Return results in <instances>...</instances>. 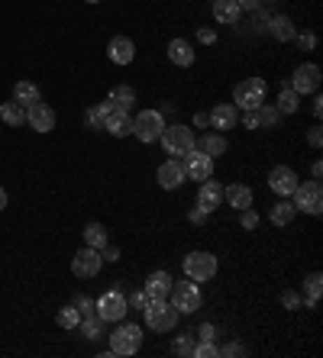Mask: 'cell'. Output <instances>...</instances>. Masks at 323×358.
<instances>
[{
    "label": "cell",
    "mask_w": 323,
    "mask_h": 358,
    "mask_svg": "<svg viewBox=\"0 0 323 358\" xmlns=\"http://www.w3.org/2000/svg\"><path fill=\"white\" fill-rule=\"evenodd\" d=\"M239 213H243V226H246V229H255V226H259V217H255L252 207H249V210H239Z\"/></svg>",
    "instance_id": "cell-42"
},
{
    "label": "cell",
    "mask_w": 323,
    "mask_h": 358,
    "mask_svg": "<svg viewBox=\"0 0 323 358\" xmlns=\"http://www.w3.org/2000/svg\"><path fill=\"white\" fill-rule=\"evenodd\" d=\"M0 120L7 126H23L26 123V107H20L17 100H7V103H0Z\"/></svg>",
    "instance_id": "cell-26"
},
{
    "label": "cell",
    "mask_w": 323,
    "mask_h": 358,
    "mask_svg": "<svg viewBox=\"0 0 323 358\" xmlns=\"http://www.w3.org/2000/svg\"><path fill=\"white\" fill-rule=\"evenodd\" d=\"M107 55H110L113 65H129V62L136 59V42L129 39V36H113L110 45H107Z\"/></svg>",
    "instance_id": "cell-19"
},
{
    "label": "cell",
    "mask_w": 323,
    "mask_h": 358,
    "mask_svg": "<svg viewBox=\"0 0 323 358\" xmlns=\"http://www.w3.org/2000/svg\"><path fill=\"white\" fill-rule=\"evenodd\" d=\"M7 207V191H3V187H0V210Z\"/></svg>",
    "instance_id": "cell-54"
},
{
    "label": "cell",
    "mask_w": 323,
    "mask_h": 358,
    "mask_svg": "<svg viewBox=\"0 0 323 358\" xmlns=\"http://www.w3.org/2000/svg\"><path fill=\"white\" fill-rule=\"evenodd\" d=\"M278 113H298V107H301V94L298 91H291V87H281L278 91Z\"/></svg>",
    "instance_id": "cell-31"
},
{
    "label": "cell",
    "mask_w": 323,
    "mask_h": 358,
    "mask_svg": "<svg viewBox=\"0 0 323 358\" xmlns=\"http://www.w3.org/2000/svg\"><path fill=\"white\" fill-rule=\"evenodd\" d=\"M236 3H239V7H243V10H255V7H259V3H262V0H236Z\"/></svg>",
    "instance_id": "cell-50"
},
{
    "label": "cell",
    "mask_w": 323,
    "mask_h": 358,
    "mask_svg": "<svg viewBox=\"0 0 323 358\" xmlns=\"http://www.w3.org/2000/svg\"><path fill=\"white\" fill-rule=\"evenodd\" d=\"M85 245H91V249H107V229H103V223H87L85 226Z\"/></svg>",
    "instance_id": "cell-29"
},
{
    "label": "cell",
    "mask_w": 323,
    "mask_h": 358,
    "mask_svg": "<svg viewBox=\"0 0 323 358\" xmlns=\"http://www.w3.org/2000/svg\"><path fill=\"white\" fill-rule=\"evenodd\" d=\"M204 220H207L204 210H194V213H191V223H204Z\"/></svg>",
    "instance_id": "cell-51"
},
{
    "label": "cell",
    "mask_w": 323,
    "mask_h": 358,
    "mask_svg": "<svg viewBox=\"0 0 323 358\" xmlns=\"http://www.w3.org/2000/svg\"><path fill=\"white\" fill-rule=\"evenodd\" d=\"M255 117H259V126H275L281 113L275 103H262V107H255Z\"/></svg>",
    "instance_id": "cell-35"
},
{
    "label": "cell",
    "mask_w": 323,
    "mask_h": 358,
    "mask_svg": "<svg viewBox=\"0 0 323 358\" xmlns=\"http://www.w3.org/2000/svg\"><path fill=\"white\" fill-rule=\"evenodd\" d=\"M168 59L175 62L178 68H191L194 65V59H197V52H194V45L187 39H171L168 42Z\"/></svg>",
    "instance_id": "cell-21"
},
{
    "label": "cell",
    "mask_w": 323,
    "mask_h": 358,
    "mask_svg": "<svg viewBox=\"0 0 323 358\" xmlns=\"http://www.w3.org/2000/svg\"><path fill=\"white\" fill-rule=\"evenodd\" d=\"M185 175L191 178V181H207V178H213V159L204 155L201 149L187 152L185 155Z\"/></svg>",
    "instance_id": "cell-14"
},
{
    "label": "cell",
    "mask_w": 323,
    "mask_h": 358,
    "mask_svg": "<svg viewBox=\"0 0 323 358\" xmlns=\"http://www.w3.org/2000/svg\"><path fill=\"white\" fill-rule=\"evenodd\" d=\"M294 213H298V210H294V203H291V200H278V203L268 210V220H272L275 226H288L291 220H294Z\"/></svg>",
    "instance_id": "cell-27"
},
{
    "label": "cell",
    "mask_w": 323,
    "mask_h": 358,
    "mask_svg": "<svg viewBox=\"0 0 323 358\" xmlns=\"http://www.w3.org/2000/svg\"><path fill=\"white\" fill-rule=\"evenodd\" d=\"M78 326H81V336H85V339H101L103 336V320L97 317V313H94V317H85Z\"/></svg>",
    "instance_id": "cell-33"
},
{
    "label": "cell",
    "mask_w": 323,
    "mask_h": 358,
    "mask_svg": "<svg viewBox=\"0 0 323 358\" xmlns=\"http://www.w3.org/2000/svg\"><path fill=\"white\" fill-rule=\"evenodd\" d=\"M143 349V326L136 323H123L110 333V355H136Z\"/></svg>",
    "instance_id": "cell-4"
},
{
    "label": "cell",
    "mask_w": 323,
    "mask_h": 358,
    "mask_svg": "<svg viewBox=\"0 0 323 358\" xmlns=\"http://www.w3.org/2000/svg\"><path fill=\"white\" fill-rule=\"evenodd\" d=\"M197 36H201L204 45H213V42H217V33H213V29H197Z\"/></svg>",
    "instance_id": "cell-46"
},
{
    "label": "cell",
    "mask_w": 323,
    "mask_h": 358,
    "mask_svg": "<svg viewBox=\"0 0 323 358\" xmlns=\"http://www.w3.org/2000/svg\"><path fill=\"white\" fill-rule=\"evenodd\" d=\"M220 355H246V345L243 342H227L220 349Z\"/></svg>",
    "instance_id": "cell-41"
},
{
    "label": "cell",
    "mask_w": 323,
    "mask_h": 358,
    "mask_svg": "<svg viewBox=\"0 0 323 358\" xmlns=\"http://www.w3.org/2000/svg\"><path fill=\"white\" fill-rule=\"evenodd\" d=\"M127 313H129V300L120 291L101 294V300H97V317H101L103 323H123Z\"/></svg>",
    "instance_id": "cell-11"
},
{
    "label": "cell",
    "mask_w": 323,
    "mask_h": 358,
    "mask_svg": "<svg viewBox=\"0 0 323 358\" xmlns=\"http://www.w3.org/2000/svg\"><path fill=\"white\" fill-rule=\"evenodd\" d=\"M304 291H307V307L314 310L317 303H320V291H323V275L320 271H314V275L304 278Z\"/></svg>",
    "instance_id": "cell-30"
},
{
    "label": "cell",
    "mask_w": 323,
    "mask_h": 358,
    "mask_svg": "<svg viewBox=\"0 0 323 358\" xmlns=\"http://www.w3.org/2000/svg\"><path fill=\"white\" fill-rule=\"evenodd\" d=\"M294 39H298V45L301 49H314V33H304V36H294Z\"/></svg>",
    "instance_id": "cell-45"
},
{
    "label": "cell",
    "mask_w": 323,
    "mask_h": 358,
    "mask_svg": "<svg viewBox=\"0 0 323 358\" xmlns=\"http://www.w3.org/2000/svg\"><path fill=\"white\" fill-rule=\"evenodd\" d=\"M194 339H207V342H213V339H217V326L204 323V326H201V329L194 333Z\"/></svg>",
    "instance_id": "cell-40"
},
{
    "label": "cell",
    "mask_w": 323,
    "mask_h": 358,
    "mask_svg": "<svg viewBox=\"0 0 323 358\" xmlns=\"http://www.w3.org/2000/svg\"><path fill=\"white\" fill-rule=\"evenodd\" d=\"M239 123V107L236 103H217L210 110V126L213 129H233Z\"/></svg>",
    "instance_id": "cell-20"
},
{
    "label": "cell",
    "mask_w": 323,
    "mask_h": 358,
    "mask_svg": "<svg viewBox=\"0 0 323 358\" xmlns=\"http://www.w3.org/2000/svg\"><path fill=\"white\" fill-rule=\"evenodd\" d=\"M191 355H197V358H217L220 355V349L213 345V342H207V339H197V345H194V352Z\"/></svg>",
    "instance_id": "cell-37"
},
{
    "label": "cell",
    "mask_w": 323,
    "mask_h": 358,
    "mask_svg": "<svg viewBox=\"0 0 323 358\" xmlns=\"http://www.w3.org/2000/svg\"><path fill=\"white\" fill-rule=\"evenodd\" d=\"M168 303L178 313H194V310H201V287H197V281H175L171 284V294H168Z\"/></svg>",
    "instance_id": "cell-6"
},
{
    "label": "cell",
    "mask_w": 323,
    "mask_h": 358,
    "mask_svg": "<svg viewBox=\"0 0 323 358\" xmlns=\"http://www.w3.org/2000/svg\"><path fill=\"white\" fill-rule=\"evenodd\" d=\"M298 184H301L298 171H294V168H288V165L272 168V175H268V187H272V191L278 194V197H291Z\"/></svg>",
    "instance_id": "cell-13"
},
{
    "label": "cell",
    "mask_w": 323,
    "mask_h": 358,
    "mask_svg": "<svg viewBox=\"0 0 323 358\" xmlns=\"http://www.w3.org/2000/svg\"><path fill=\"white\" fill-rule=\"evenodd\" d=\"M281 303H285L288 310H301V307H304L301 294H294V291H285V294H281Z\"/></svg>",
    "instance_id": "cell-39"
},
{
    "label": "cell",
    "mask_w": 323,
    "mask_h": 358,
    "mask_svg": "<svg viewBox=\"0 0 323 358\" xmlns=\"http://www.w3.org/2000/svg\"><path fill=\"white\" fill-rule=\"evenodd\" d=\"M178 317L181 313L171 307L168 300H145V307H143V320L152 333H171L178 326Z\"/></svg>",
    "instance_id": "cell-3"
},
{
    "label": "cell",
    "mask_w": 323,
    "mask_h": 358,
    "mask_svg": "<svg viewBox=\"0 0 323 358\" xmlns=\"http://www.w3.org/2000/svg\"><path fill=\"white\" fill-rule=\"evenodd\" d=\"M85 3H97V0H85Z\"/></svg>",
    "instance_id": "cell-55"
},
{
    "label": "cell",
    "mask_w": 323,
    "mask_h": 358,
    "mask_svg": "<svg viewBox=\"0 0 323 358\" xmlns=\"http://www.w3.org/2000/svg\"><path fill=\"white\" fill-rule=\"evenodd\" d=\"M103 268V255L97 249H91V245H85L81 252H75L71 255V275L81 278V281H87V278H97Z\"/></svg>",
    "instance_id": "cell-10"
},
{
    "label": "cell",
    "mask_w": 323,
    "mask_h": 358,
    "mask_svg": "<svg viewBox=\"0 0 323 358\" xmlns=\"http://www.w3.org/2000/svg\"><path fill=\"white\" fill-rule=\"evenodd\" d=\"M194 126H197V129L210 126V113H194Z\"/></svg>",
    "instance_id": "cell-47"
},
{
    "label": "cell",
    "mask_w": 323,
    "mask_h": 358,
    "mask_svg": "<svg viewBox=\"0 0 323 358\" xmlns=\"http://www.w3.org/2000/svg\"><path fill=\"white\" fill-rule=\"evenodd\" d=\"M162 129H165V117H162L159 110H139L136 117H133V136L145 145H152L159 142Z\"/></svg>",
    "instance_id": "cell-5"
},
{
    "label": "cell",
    "mask_w": 323,
    "mask_h": 358,
    "mask_svg": "<svg viewBox=\"0 0 323 358\" xmlns=\"http://www.w3.org/2000/svg\"><path fill=\"white\" fill-rule=\"evenodd\" d=\"M55 323H59L62 329H78V323H81V313H78L75 303L62 307V310H59V317H55Z\"/></svg>",
    "instance_id": "cell-32"
},
{
    "label": "cell",
    "mask_w": 323,
    "mask_h": 358,
    "mask_svg": "<svg viewBox=\"0 0 323 358\" xmlns=\"http://www.w3.org/2000/svg\"><path fill=\"white\" fill-rule=\"evenodd\" d=\"M197 149L217 162L220 155H227V136H223L220 129H217V133H204L201 136V142H197Z\"/></svg>",
    "instance_id": "cell-24"
},
{
    "label": "cell",
    "mask_w": 323,
    "mask_h": 358,
    "mask_svg": "<svg viewBox=\"0 0 323 358\" xmlns=\"http://www.w3.org/2000/svg\"><path fill=\"white\" fill-rule=\"evenodd\" d=\"M310 110H314V117L320 120V117H323V97H314V103H310Z\"/></svg>",
    "instance_id": "cell-48"
},
{
    "label": "cell",
    "mask_w": 323,
    "mask_h": 358,
    "mask_svg": "<svg viewBox=\"0 0 323 358\" xmlns=\"http://www.w3.org/2000/svg\"><path fill=\"white\" fill-rule=\"evenodd\" d=\"M223 203V184L220 181H210L207 178L201 184V191H197V210H204V213H213V210Z\"/></svg>",
    "instance_id": "cell-18"
},
{
    "label": "cell",
    "mask_w": 323,
    "mask_h": 358,
    "mask_svg": "<svg viewBox=\"0 0 323 358\" xmlns=\"http://www.w3.org/2000/svg\"><path fill=\"white\" fill-rule=\"evenodd\" d=\"M291 91H298L301 97L304 94H317L320 91V68L314 65V62H304V65L294 68V75H291Z\"/></svg>",
    "instance_id": "cell-12"
},
{
    "label": "cell",
    "mask_w": 323,
    "mask_h": 358,
    "mask_svg": "<svg viewBox=\"0 0 323 358\" xmlns=\"http://www.w3.org/2000/svg\"><path fill=\"white\" fill-rule=\"evenodd\" d=\"M243 126H246V129H259V117H255V110H246V117H243Z\"/></svg>",
    "instance_id": "cell-44"
},
{
    "label": "cell",
    "mask_w": 323,
    "mask_h": 358,
    "mask_svg": "<svg viewBox=\"0 0 323 358\" xmlns=\"http://www.w3.org/2000/svg\"><path fill=\"white\" fill-rule=\"evenodd\" d=\"M87 123L91 126H103L110 136L123 139V136H133V117H129V110H123L120 103H113L110 97L97 103L94 110H87Z\"/></svg>",
    "instance_id": "cell-1"
},
{
    "label": "cell",
    "mask_w": 323,
    "mask_h": 358,
    "mask_svg": "<svg viewBox=\"0 0 323 358\" xmlns=\"http://www.w3.org/2000/svg\"><path fill=\"white\" fill-rule=\"evenodd\" d=\"M110 100H113V103H120L123 110H129L133 103H136V91H133V87H127V84H120V87H113V91H110Z\"/></svg>",
    "instance_id": "cell-34"
},
{
    "label": "cell",
    "mask_w": 323,
    "mask_h": 358,
    "mask_svg": "<svg viewBox=\"0 0 323 358\" xmlns=\"http://www.w3.org/2000/svg\"><path fill=\"white\" fill-rule=\"evenodd\" d=\"M101 252H103V262H117V259H120L117 249H101Z\"/></svg>",
    "instance_id": "cell-49"
},
{
    "label": "cell",
    "mask_w": 323,
    "mask_h": 358,
    "mask_svg": "<svg viewBox=\"0 0 323 358\" xmlns=\"http://www.w3.org/2000/svg\"><path fill=\"white\" fill-rule=\"evenodd\" d=\"M239 17H243V7L236 0H213V20L223 26H236Z\"/></svg>",
    "instance_id": "cell-22"
},
{
    "label": "cell",
    "mask_w": 323,
    "mask_h": 358,
    "mask_svg": "<svg viewBox=\"0 0 323 358\" xmlns=\"http://www.w3.org/2000/svg\"><path fill=\"white\" fill-rule=\"evenodd\" d=\"M310 175H314V181H320V175H323V165H320V162H314V168H310Z\"/></svg>",
    "instance_id": "cell-52"
},
{
    "label": "cell",
    "mask_w": 323,
    "mask_h": 358,
    "mask_svg": "<svg viewBox=\"0 0 323 358\" xmlns=\"http://www.w3.org/2000/svg\"><path fill=\"white\" fill-rule=\"evenodd\" d=\"M13 100H17L20 107H33V103L43 100V94H39V87H36L33 81H20L17 87H13Z\"/></svg>",
    "instance_id": "cell-25"
},
{
    "label": "cell",
    "mask_w": 323,
    "mask_h": 358,
    "mask_svg": "<svg viewBox=\"0 0 323 358\" xmlns=\"http://www.w3.org/2000/svg\"><path fill=\"white\" fill-rule=\"evenodd\" d=\"M175 352H178V355H191V352H194V333L175 336Z\"/></svg>",
    "instance_id": "cell-36"
},
{
    "label": "cell",
    "mask_w": 323,
    "mask_h": 358,
    "mask_svg": "<svg viewBox=\"0 0 323 358\" xmlns=\"http://www.w3.org/2000/svg\"><path fill=\"white\" fill-rule=\"evenodd\" d=\"M133 307H136V310L145 307V294H136V297H133Z\"/></svg>",
    "instance_id": "cell-53"
},
{
    "label": "cell",
    "mask_w": 323,
    "mask_h": 358,
    "mask_svg": "<svg viewBox=\"0 0 323 358\" xmlns=\"http://www.w3.org/2000/svg\"><path fill=\"white\" fill-rule=\"evenodd\" d=\"M155 181L165 187V191H178L181 184L187 181V175H185V165H181L178 159H168V162H162L159 165V171H155Z\"/></svg>",
    "instance_id": "cell-15"
},
{
    "label": "cell",
    "mask_w": 323,
    "mask_h": 358,
    "mask_svg": "<svg viewBox=\"0 0 323 358\" xmlns=\"http://www.w3.org/2000/svg\"><path fill=\"white\" fill-rule=\"evenodd\" d=\"M217 268L220 265H217V255H213V252H191L185 259V275L197 284L217 278Z\"/></svg>",
    "instance_id": "cell-9"
},
{
    "label": "cell",
    "mask_w": 323,
    "mask_h": 358,
    "mask_svg": "<svg viewBox=\"0 0 323 358\" xmlns=\"http://www.w3.org/2000/svg\"><path fill=\"white\" fill-rule=\"evenodd\" d=\"M272 36L278 42H291L294 36H298V26H294V20L291 17H275L272 20Z\"/></svg>",
    "instance_id": "cell-28"
},
{
    "label": "cell",
    "mask_w": 323,
    "mask_h": 358,
    "mask_svg": "<svg viewBox=\"0 0 323 358\" xmlns=\"http://www.w3.org/2000/svg\"><path fill=\"white\" fill-rule=\"evenodd\" d=\"M307 142H310V149H320V145H323V133H320V126H314V129L307 133Z\"/></svg>",
    "instance_id": "cell-43"
},
{
    "label": "cell",
    "mask_w": 323,
    "mask_h": 358,
    "mask_svg": "<svg viewBox=\"0 0 323 358\" xmlns=\"http://www.w3.org/2000/svg\"><path fill=\"white\" fill-rule=\"evenodd\" d=\"M26 123L33 126L36 133H52V129H55V110L39 100L33 107H26Z\"/></svg>",
    "instance_id": "cell-16"
},
{
    "label": "cell",
    "mask_w": 323,
    "mask_h": 358,
    "mask_svg": "<svg viewBox=\"0 0 323 358\" xmlns=\"http://www.w3.org/2000/svg\"><path fill=\"white\" fill-rule=\"evenodd\" d=\"M75 307H78V313H81V320H85V317H94V313H97V300H91V297H78V300H75Z\"/></svg>",
    "instance_id": "cell-38"
},
{
    "label": "cell",
    "mask_w": 323,
    "mask_h": 358,
    "mask_svg": "<svg viewBox=\"0 0 323 358\" xmlns=\"http://www.w3.org/2000/svg\"><path fill=\"white\" fill-rule=\"evenodd\" d=\"M162 149H165V155H171V159H185L187 152L197 149V136L191 126H181V123H171L162 129L159 136Z\"/></svg>",
    "instance_id": "cell-2"
},
{
    "label": "cell",
    "mask_w": 323,
    "mask_h": 358,
    "mask_svg": "<svg viewBox=\"0 0 323 358\" xmlns=\"http://www.w3.org/2000/svg\"><path fill=\"white\" fill-rule=\"evenodd\" d=\"M171 284H175V278H171L168 271H152L149 281H145V287H143L145 300H168Z\"/></svg>",
    "instance_id": "cell-17"
},
{
    "label": "cell",
    "mask_w": 323,
    "mask_h": 358,
    "mask_svg": "<svg viewBox=\"0 0 323 358\" xmlns=\"http://www.w3.org/2000/svg\"><path fill=\"white\" fill-rule=\"evenodd\" d=\"M265 81L262 78H246V81H239L236 87H233V103H236L239 110H255L265 103Z\"/></svg>",
    "instance_id": "cell-7"
},
{
    "label": "cell",
    "mask_w": 323,
    "mask_h": 358,
    "mask_svg": "<svg viewBox=\"0 0 323 358\" xmlns=\"http://www.w3.org/2000/svg\"><path fill=\"white\" fill-rule=\"evenodd\" d=\"M291 203H294V210H304V213H310V217H320L323 213V187L320 181H304L294 187V194H291Z\"/></svg>",
    "instance_id": "cell-8"
},
{
    "label": "cell",
    "mask_w": 323,
    "mask_h": 358,
    "mask_svg": "<svg viewBox=\"0 0 323 358\" xmlns=\"http://www.w3.org/2000/svg\"><path fill=\"white\" fill-rule=\"evenodd\" d=\"M223 200H227L233 210H249L252 207V187H246V184H230V187H223Z\"/></svg>",
    "instance_id": "cell-23"
}]
</instances>
